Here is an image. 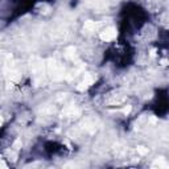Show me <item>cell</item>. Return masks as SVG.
Segmentation results:
<instances>
[{
	"instance_id": "6da1fadb",
	"label": "cell",
	"mask_w": 169,
	"mask_h": 169,
	"mask_svg": "<svg viewBox=\"0 0 169 169\" xmlns=\"http://www.w3.org/2000/svg\"><path fill=\"white\" fill-rule=\"evenodd\" d=\"M102 40H106V41H108V40H111V38H114L115 37V31L114 29H108V31H104V33H102Z\"/></svg>"
}]
</instances>
